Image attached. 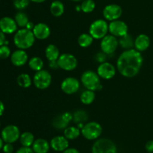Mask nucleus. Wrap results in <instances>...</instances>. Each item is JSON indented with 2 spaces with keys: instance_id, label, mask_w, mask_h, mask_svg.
Here are the masks:
<instances>
[{
  "instance_id": "nucleus-1",
  "label": "nucleus",
  "mask_w": 153,
  "mask_h": 153,
  "mask_svg": "<svg viewBox=\"0 0 153 153\" xmlns=\"http://www.w3.org/2000/svg\"><path fill=\"white\" fill-rule=\"evenodd\" d=\"M140 52L135 49H127L120 54L117 61V69L123 76L133 78L137 76L143 65Z\"/></svg>"
},
{
  "instance_id": "nucleus-2",
  "label": "nucleus",
  "mask_w": 153,
  "mask_h": 153,
  "mask_svg": "<svg viewBox=\"0 0 153 153\" xmlns=\"http://www.w3.org/2000/svg\"><path fill=\"white\" fill-rule=\"evenodd\" d=\"M35 41L33 31L25 28L16 31L13 37V43L19 49H27L31 48Z\"/></svg>"
},
{
  "instance_id": "nucleus-3",
  "label": "nucleus",
  "mask_w": 153,
  "mask_h": 153,
  "mask_svg": "<svg viewBox=\"0 0 153 153\" xmlns=\"http://www.w3.org/2000/svg\"><path fill=\"white\" fill-rule=\"evenodd\" d=\"M81 82L86 89L91 91H100L102 88L100 83V77L97 73L93 70H86L84 72L81 77Z\"/></svg>"
},
{
  "instance_id": "nucleus-4",
  "label": "nucleus",
  "mask_w": 153,
  "mask_h": 153,
  "mask_svg": "<svg viewBox=\"0 0 153 153\" xmlns=\"http://www.w3.org/2000/svg\"><path fill=\"white\" fill-rule=\"evenodd\" d=\"M102 133V127L99 123L89 122L85 124L81 129V134L85 139L88 140H97Z\"/></svg>"
},
{
  "instance_id": "nucleus-5",
  "label": "nucleus",
  "mask_w": 153,
  "mask_h": 153,
  "mask_svg": "<svg viewBox=\"0 0 153 153\" xmlns=\"http://www.w3.org/2000/svg\"><path fill=\"white\" fill-rule=\"evenodd\" d=\"M108 32V24L104 19H99L94 21L89 28V34L97 40L105 37Z\"/></svg>"
},
{
  "instance_id": "nucleus-6",
  "label": "nucleus",
  "mask_w": 153,
  "mask_h": 153,
  "mask_svg": "<svg viewBox=\"0 0 153 153\" xmlns=\"http://www.w3.org/2000/svg\"><path fill=\"white\" fill-rule=\"evenodd\" d=\"M92 153H117L115 143L110 139L100 138L96 140L91 149Z\"/></svg>"
},
{
  "instance_id": "nucleus-7",
  "label": "nucleus",
  "mask_w": 153,
  "mask_h": 153,
  "mask_svg": "<svg viewBox=\"0 0 153 153\" xmlns=\"http://www.w3.org/2000/svg\"><path fill=\"white\" fill-rule=\"evenodd\" d=\"M33 83L39 90H45L52 83V76L47 70H41L36 72L33 77Z\"/></svg>"
},
{
  "instance_id": "nucleus-8",
  "label": "nucleus",
  "mask_w": 153,
  "mask_h": 153,
  "mask_svg": "<svg viewBox=\"0 0 153 153\" xmlns=\"http://www.w3.org/2000/svg\"><path fill=\"white\" fill-rule=\"evenodd\" d=\"M118 46L119 40L117 39V37L112 34H107L102 39L100 43L101 51L108 55L113 54L117 50Z\"/></svg>"
},
{
  "instance_id": "nucleus-9",
  "label": "nucleus",
  "mask_w": 153,
  "mask_h": 153,
  "mask_svg": "<svg viewBox=\"0 0 153 153\" xmlns=\"http://www.w3.org/2000/svg\"><path fill=\"white\" fill-rule=\"evenodd\" d=\"M59 68L65 71H73L77 67V58L72 54L64 53L59 56L58 59Z\"/></svg>"
},
{
  "instance_id": "nucleus-10",
  "label": "nucleus",
  "mask_w": 153,
  "mask_h": 153,
  "mask_svg": "<svg viewBox=\"0 0 153 153\" xmlns=\"http://www.w3.org/2000/svg\"><path fill=\"white\" fill-rule=\"evenodd\" d=\"M20 131L15 125H8L4 127L1 132V137L4 143H13L19 139Z\"/></svg>"
},
{
  "instance_id": "nucleus-11",
  "label": "nucleus",
  "mask_w": 153,
  "mask_h": 153,
  "mask_svg": "<svg viewBox=\"0 0 153 153\" xmlns=\"http://www.w3.org/2000/svg\"><path fill=\"white\" fill-rule=\"evenodd\" d=\"M128 25L120 19L111 21L108 25V31L115 37H123L128 34Z\"/></svg>"
},
{
  "instance_id": "nucleus-12",
  "label": "nucleus",
  "mask_w": 153,
  "mask_h": 153,
  "mask_svg": "<svg viewBox=\"0 0 153 153\" xmlns=\"http://www.w3.org/2000/svg\"><path fill=\"white\" fill-rule=\"evenodd\" d=\"M122 13V8L120 6L117 4H110L108 5H106L102 11V14L105 19L110 22L119 19Z\"/></svg>"
},
{
  "instance_id": "nucleus-13",
  "label": "nucleus",
  "mask_w": 153,
  "mask_h": 153,
  "mask_svg": "<svg viewBox=\"0 0 153 153\" xmlns=\"http://www.w3.org/2000/svg\"><path fill=\"white\" fill-rule=\"evenodd\" d=\"M61 88L64 94H68V95L74 94L80 88V82L76 78H66L61 82Z\"/></svg>"
},
{
  "instance_id": "nucleus-14",
  "label": "nucleus",
  "mask_w": 153,
  "mask_h": 153,
  "mask_svg": "<svg viewBox=\"0 0 153 153\" xmlns=\"http://www.w3.org/2000/svg\"><path fill=\"white\" fill-rule=\"evenodd\" d=\"M97 74L101 79L109 80L114 77L116 74V68L113 64L105 61L100 64L97 67Z\"/></svg>"
},
{
  "instance_id": "nucleus-15",
  "label": "nucleus",
  "mask_w": 153,
  "mask_h": 153,
  "mask_svg": "<svg viewBox=\"0 0 153 153\" xmlns=\"http://www.w3.org/2000/svg\"><path fill=\"white\" fill-rule=\"evenodd\" d=\"M73 120V114L70 112H64L55 117L52 120V125L56 129H65Z\"/></svg>"
},
{
  "instance_id": "nucleus-16",
  "label": "nucleus",
  "mask_w": 153,
  "mask_h": 153,
  "mask_svg": "<svg viewBox=\"0 0 153 153\" xmlns=\"http://www.w3.org/2000/svg\"><path fill=\"white\" fill-rule=\"evenodd\" d=\"M17 24L14 19L9 16H4L0 19V29L4 34H10L17 31Z\"/></svg>"
},
{
  "instance_id": "nucleus-17",
  "label": "nucleus",
  "mask_w": 153,
  "mask_h": 153,
  "mask_svg": "<svg viewBox=\"0 0 153 153\" xmlns=\"http://www.w3.org/2000/svg\"><path fill=\"white\" fill-rule=\"evenodd\" d=\"M32 31L35 38L41 40L47 39L51 34V30L49 25L43 22H39L36 24Z\"/></svg>"
},
{
  "instance_id": "nucleus-18",
  "label": "nucleus",
  "mask_w": 153,
  "mask_h": 153,
  "mask_svg": "<svg viewBox=\"0 0 153 153\" xmlns=\"http://www.w3.org/2000/svg\"><path fill=\"white\" fill-rule=\"evenodd\" d=\"M28 54L24 49H17L10 55V61L16 67H22L27 63Z\"/></svg>"
},
{
  "instance_id": "nucleus-19",
  "label": "nucleus",
  "mask_w": 153,
  "mask_h": 153,
  "mask_svg": "<svg viewBox=\"0 0 153 153\" xmlns=\"http://www.w3.org/2000/svg\"><path fill=\"white\" fill-rule=\"evenodd\" d=\"M50 146L56 152H64L69 148L68 139L64 136H55L51 140Z\"/></svg>"
},
{
  "instance_id": "nucleus-20",
  "label": "nucleus",
  "mask_w": 153,
  "mask_h": 153,
  "mask_svg": "<svg viewBox=\"0 0 153 153\" xmlns=\"http://www.w3.org/2000/svg\"><path fill=\"white\" fill-rule=\"evenodd\" d=\"M150 45V39L146 34H140L134 40V48L139 52L146 51Z\"/></svg>"
},
{
  "instance_id": "nucleus-21",
  "label": "nucleus",
  "mask_w": 153,
  "mask_h": 153,
  "mask_svg": "<svg viewBox=\"0 0 153 153\" xmlns=\"http://www.w3.org/2000/svg\"><path fill=\"white\" fill-rule=\"evenodd\" d=\"M31 146L34 153H47L51 147L50 143L43 138H38L34 140Z\"/></svg>"
},
{
  "instance_id": "nucleus-22",
  "label": "nucleus",
  "mask_w": 153,
  "mask_h": 153,
  "mask_svg": "<svg viewBox=\"0 0 153 153\" xmlns=\"http://www.w3.org/2000/svg\"><path fill=\"white\" fill-rule=\"evenodd\" d=\"M45 55L48 61H57L61 55H60V50L58 46L54 44H49L45 49Z\"/></svg>"
},
{
  "instance_id": "nucleus-23",
  "label": "nucleus",
  "mask_w": 153,
  "mask_h": 153,
  "mask_svg": "<svg viewBox=\"0 0 153 153\" xmlns=\"http://www.w3.org/2000/svg\"><path fill=\"white\" fill-rule=\"evenodd\" d=\"M50 12L52 15L55 17H59L62 16L64 13V5L59 0H55L52 1L50 5Z\"/></svg>"
},
{
  "instance_id": "nucleus-24",
  "label": "nucleus",
  "mask_w": 153,
  "mask_h": 153,
  "mask_svg": "<svg viewBox=\"0 0 153 153\" xmlns=\"http://www.w3.org/2000/svg\"><path fill=\"white\" fill-rule=\"evenodd\" d=\"M81 134V129L76 126H68L64 129V136L68 140H75Z\"/></svg>"
},
{
  "instance_id": "nucleus-25",
  "label": "nucleus",
  "mask_w": 153,
  "mask_h": 153,
  "mask_svg": "<svg viewBox=\"0 0 153 153\" xmlns=\"http://www.w3.org/2000/svg\"><path fill=\"white\" fill-rule=\"evenodd\" d=\"M34 136L32 133L29 131H25L20 134L19 137V141L22 146L26 147H31L34 142Z\"/></svg>"
},
{
  "instance_id": "nucleus-26",
  "label": "nucleus",
  "mask_w": 153,
  "mask_h": 153,
  "mask_svg": "<svg viewBox=\"0 0 153 153\" xmlns=\"http://www.w3.org/2000/svg\"><path fill=\"white\" fill-rule=\"evenodd\" d=\"M119 45L126 50L133 49L134 46V40H133L132 37L130 34H126V35L120 37Z\"/></svg>"
},
{
  "instance_id": "nucleus-27",
  "label": "nucleus",
  "mask_w": 153,
  "mask_h": 153,
  "mask_svg": "<svg viewBox=\"0 0 153 153\" xmlns=\"http://www.w3.org/2000/svg\"><path fill=\"white\" fill-rule=\"evenodd\" d=\"M95 93L94 91L87 89L81 94L80 100L84 105H91L95 100Z\"/></svg>"
},
{
  "instance_id": "nucleus-28",
  "label": "nucleus",
  "mask_w": 153,
  "mask_h": 153,
  "mask_svg": "<svg viewBox=\"0 0 153 153\" xmlns=\"http://www.w3.org/2000/svg\"><path fill=\"white\" fill-rule=\"evenodd\" d=\"M94 37L90 34L83 33L80 34L78 38V43L82 48H88L91 46L94 41Z\"/></svg>"
},
{
  "instance_id": "nucleus-29",
  "label": "nucleus",
  "mask_w": 153,
  "mask_h": 153,
  "mask_svg": "<svg viewBox=\"0 0 153 153\" xmlns=\"http://www.w3.org/2000/svg\"><path fill=\"white\" fill-rule=\"evenodd\" d=\"M16 82H17L18 85L22 88H28L32 84V80H31V77L27 73H22V74L19 75L16 79Z\"/></svg>"
},
{
  "instance_id": "nucleus-30",
  "label": "nucleus",
  "mask_w": 153,
  "mask_h": 153,
  "mask_svg": "<svg viewBox=\"0 0 153 153\" xmlns=\"http://www.w3.org/2000/svg\"><path fill=\"white\" fill-rule=\"evenodd\" d=\"M28 66L31 70H34V71H40V70H43V61L40 57H32L28 61Z\"/></svg>"
},
{
  "instance_id": "nucleus-31",
  "label": "nucleus",
  "mask_w": 153,
  "mask_h": 153,
  "mask_svg": "<svg viewBox=\"0 0 153 153\" xmlns=\"http://www.w3.org/2000/svg\"><path fill=\"white\" fill-rule=\"evenodd\" d=\"M88 119V114L85 111L78 110L74 112L73 114V120L75 123H84L86 122Z\"/></svg>"
},
{
  "instance_id": "nucleus-32",
  "label": "nucleus",
  "mask_w": 153,
  "mask_h": 153,
  "mask_svg": "<svg viewBox=\"0 0 153 153\" xmlns=\"http://www.w3.org/2000/svg\"><path fill=\"white\" fill-rule=\"evenodd\" d=\"M14 19L18 26L21 27V28H25L27 23L29 22L28 16L24 12L22 11H19L16 13L14 16Z\"/></svg>"
},
{
  "instance_id": "nucleus-33",
  "label": "nucleus",
  "mask_w": 153,
  "mask_h": 153,
  "mask_svg": "<svg viewBox=\"0 0 153 153\" xmlns=\"http://www.w3.org/2000/svg\"><path fill=\"white\" fill-rule=\"evenodd\" d=\"M95 7L96 4L94 0H84L81 4L82 11H83L84 13H91V12L94 11Z\"/></svg>"
},
{
  "instance_id": "nucleus-34",
  "label": "nucleus",
  "mask_w": 153,
  "mask_h": 153,
  "mask_svg": "<svg viewBox=\"0 0 153 153\" xmlns=\"http://www.w3.org/2000/svg\"><path fill=\"white\" fill-rule=\"evenodd\" d=\"M30 0H13V6L17 10L25 9L29 4Z\"/></svg>"
},
{
  "instance_id": "nucleus-35",
  "label": "nucleus",
  "mask_w": 153,
  "mask_h": 153,
  "mask_svg": "<svg viewBox=\"0 0 153 153\" xmlns=\"http://www.w3.org/2000/svg\"><path fill=\"white\" fill-rule=\"evenodd\" d=\"M10 55H11V53H10V49L8 46L2 45L0 46V58L1 59H7Z\"/></svg>"
},
{
  "instance_id": "nucleus-36",
  "label": "nucleus",
  "mask_w": 153,
  "mask_h": 153,
  "mask_svg": "<svg viewBox=\"0 0 153 153\" xmlns=\"http://www.w3.org/2000/svg\"><path fill=\"white\" fill-rule=\"evenodd\" d=\"M107 55L105 53H104L103 52H98L94 56V58H95L96 61H97L100 64H102V63L105 62L106 58H107Z\"/></svg>"
},
{
  "instance_id": "nucleus-37",
  "label": "nucleus",
  "mask_w": 153,
  "mask_h": 153,
  "mask_svg": "<svg viewBox=\"0 0 153 153\" xmlns=\"http://www.w3.org/2000/svg\"><path fill=\"white\" fill-rule=\"evenodd\" d=\"M2 150L4 153H13V146L12 143H5V144H4V146H3Z\"/></svg>"
},
{
  "instance_id": "nucleus-38",
  "label": "nucleus",
  "mask_w": 153,
  "mask_h": 153,
  "mask_svg": "<svg viewBox=\"0 0 153 153\" xmlns=\"http://www.w3.org/2000/svg\"><path fill=\"white\" fill-rule=\"evenodd\" d=\"M15 153H34L32 148L26 147V146H22L18 149Z\"/></svg>"
},
{
  "instance_id": "nucleus-39",
  "label": "nucleus",
  "mask_w": 153,
  "mask_h": 153,
  "mask_svg": "<svg viewBox=\"0 0 153 153\" xmlns=\"http://www.w3.org/2000/svg\"><path fill=\"white\" fill-rule=\"evenodd\" d=\"M145 148L146 150L149 153L153 152V140H149L146 142V145H145Z\"/></svg>"
},
{
  "instance_id": "nucleus-40",
  "label": "nucleus",
  "mask_w": 153,
  "mask_h": 153,
  "mask_svg": "<svg viewBox=\"0 0 153 153\" xmlns=\"http://www.w3.org/2000/svg\"><path fill=\"white\" fill-rule=\"evenodd\" d=\"M49 67H50L51 69H53V70H57L58 68H59L58 60H57V61H49Z\"/></svg>"
},
{
  "instance_id": "nucleus-41",
  "label": "nucleus",
  "mask_w": 153,
  "mask_h": 153,
  "mask_svg": "<svg viewBox=\"0 0 153 153\" xmlns=\"http://www.w3.org/2000/svg\"><path fill=\"white\" fill-rule=\"evenodd\" d=\"M6 38H5V34L0 29V46H2L4 44V42H5Z\"/></svg>"
},
{
  "instance_id": "nucleus-42",
  "label": "nucleus",
  "mask_w": 153,
  "mask_h": 153,
  "mask_svg": "<svg viewBox=\"0 0 153 153\" xmlns=\"http://www.w3.org/2000/svg\"><path fill=\"white\" fill-rule=\"evenodd\" d=\"M62 153H80L78 149H75V148H67V149L62 152Z\"/></svg>"
},
{
  "instance_id": "nucleus-43",
  "label": "nucleus",
  "mask_w": 153,
  "mask_h": 153,
  "mask_svg": "<svg viewBox=\"0 0 153 153\" xmlns=\"http://www.w3.org/2000/svg\"><path fill=\"white\" fill-rule=\"evenodd\" d=\"M34 25H34V24L32 22L29 21V22H28V23H27L26 26H25V28H27V29L31 30V31H32L33 28H34Z\"/></svg>"
},
{
  "instance_id": "nucleus-44",
  "label": "nucleus",
  "mask_w": 153,
  "mask_h": 153,
  "mask_svg": "<svg viewBox=\"0 0 153 153\" xmlns=\"http://www.w3.org/2000/svg\"><path fill=\"white\" fill-rule=\"evenodd\" d=\"M4 103L0 100V117L4 113Z\"/></svg>"
},
{
  "instance_id": "nucleus-45",
  "label": "nucleus",
  "mask_w": 153,
  "mask_h": 153,
  "mask_svg": "<svg viewBox=\"0 0 153 153\" xmlns=\"http://www.w3.org/2000/svg\"><path fill=\"white\" fill-rule=\"evenodd\" d=\"M3 146H4V140H2V138H1V137H0V150H1V149H2Z\"/></svg>"
},
{
  "instance_id": "nucleus-46",
  "label": "nucleus",
  "mask_w": 153,
  "mask_h": 153,
  "mask_svg": "<svg viewBox=\"0 0 153 153\" xmlns=\"http://www.w3.org/2000/svg\"><path fill=\"white\" fill-rule=\"evenodd\" d=\"M30 1H33V2H35V3H43V2H44L46 0H30Z\"/></svg>"
},
{
  "instance_id": "nucleus-47",
  "label": "nucleus",
  "mask_w": 153,
  "mask_h": 153,
  "mask_svg": "<svg viewBox=\"0 0 153 153\" xmlns=\"http://www.w3.org/2000/svg\"><path fill=\"white\" fill-rule=\"evenodd\" d=\"M76 10H77V11H80V10H82V8H81V5H78L76 7Z\"/></svg>"
},
{
  "instance_id": "nucleus-48",
  "label": "nucleus",
  "mask_w": 153,
  "mask_h": 153,
  "mask_svg": "<svg viewBox=\"0 0 153 153\" xmlns=\"http://www.w3.org/2000/svg\"><path fill=\"white\" fill-rule=\"evenodd\" d=\"M71 1H84V0H71Z\"/></svg>"
},
{
  "instance_id": "nucleus-49",
  "label": "nucleus",
  "mask_w": 153,
  "mask_h": 153,
  "mask_svg": "<svg viewBox=\"0 0 153 153\" xmlns=\"http://www.w3.org/2000/svg\"><path fill=\"white\" fill-rule=\"evenodd\" d=\"M0 126H1V123H0Z\"/></svg>"
},
{
  "instance_id": "nucleus-50",
  "label": "nucleus",
  "mask_w": 153,
  "mask_h": 153,
  "mask_svg": "<svg viewBox=\"0 0 153 153\" xmlns=\"http://www.w3.org/2000/svg\"><path fill=\"white\" fill-rule=\"evenodd\" d=\"M148 153H149V152H148ZM152 153H153V152H152Z\"/></svg>"
}]
</instances>
